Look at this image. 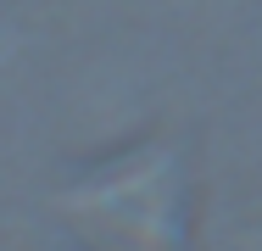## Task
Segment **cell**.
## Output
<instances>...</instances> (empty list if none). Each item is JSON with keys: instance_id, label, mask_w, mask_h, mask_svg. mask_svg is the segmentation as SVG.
I'll return each instance as SVG.
<instances>
[{"instance_id": "1", "label": "cell", "mask_w": 262, "mask_h": 251, "mask_svg": "<svg viewBox=\"0 0 262 251\" xmlns=\"http://www.w3.org/2000/svg\"><path fill=\"white\" fill-rule=\"evenodd\" d=\"M51 206L95 251H184V156L173 140H151Z\"/></svg>"}]
</instances>
